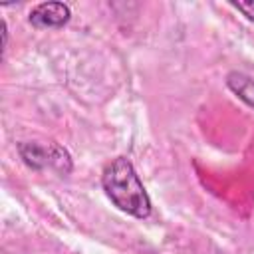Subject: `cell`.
<instances>
[{
	"mask_svg": "<svg viewBox=\"0 0 254 254\" xmlns=\"http://www.w3.org/2000/svg\"><path fill=\"white\" fill-rule=\"evenodd\" d=\"M232 6L242 12L250 22H254V2H232Z\"/></svg>",
	"mask_w": 254,
	"mask_h": 254,
	"instance_id": "5",
	"label": "cell"
},
{
	"mask_svg": "<svg viewBox=\"0 0 254 254\" xmlns=\"http://www.w3.org/2000/svg\"><path fill=\"white\" fill-rule=\"evenodd\" d=\"M71 18V10L64 2H42L36 4L30 10V24L40 30H50V28H62L67 24Z\"/></svg>",
	"mask_w": 254,
	"mask_h": 254,
	"instance_id": "3",
	"label": "cell"
},
{
	"mask_svg": "<svg viewBox=\"0 0 254 254\" xmlns=\"http://www.w3.org/2000/svg\"><path fill=\"white\" fill-rule=\"evenodd\" d=\"M6 44H8V28H6V22L2 20V52L6 50Z\"/></svg>",
	"mask_w": 254,
	"mask_h": 254,
	"instance_id": "6",
	"label": "cell"
},
{
	"mask_svg": "<svg viewBox=\"0 0 254 254\" xmlns=\"http://www.w3.org/2000/svg\"><path fill=\"white\" fill-rule=\"evenodd\" d=\"M226 85L240 101H244L248 107L254 109V77L242 71H230L226 75Z\"/></svg>",
	"mask_w": 254,
	"mask_h": 254,
	"instance_id": "4",
	"label": "cell"
},
{
	"mask_svg": "<svg viewBox=\"0 0 254 254\" xmlns=\"http://www.w3.org/2000/svg\"><path fill=\"white\" fill-rule=\"evenodd\" d=\"M18 153L22 161L34 171L54 169L60 175H67L71 171V157L67 149H64L56 141H48V143L24 141L18 145Z\"/></svg>",
	"mask_w": 254,
	"mask_h": 254,
	"instance_id": "2",
	"label": "cell"
},
{
	"mask_svg": "<svg viewBox=\"0 0 254 254\" xmlns=\"http://www.w3.org/2000/svg\"><path fill=\"white\" fill-rule=\"evenodd\" d=\"M101 185L109 200L119 210L135 218H147L151 214V198L127 157H117L105 167Z\"/></svg>",
	"mask_w": 254,
	"mask_h": 254,
	"instance_id": "1",
	"label": "cell"
}]
</instances>
